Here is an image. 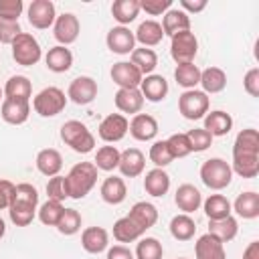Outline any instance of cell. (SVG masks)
Here are the masks:
<instances>
[{
    "label": "cell",
    "instance_id": "obj_32",
    "mask_svg": "<svg viewBox=\"0 0 259 259\" xmlns=\"http://www.w3.org/2000/svg\"><path fill=\"white\" fill-rule=\"evenodd\" d=\"M202 208H204V214L208 221H221V219L231 217V212H233L231 200L225 194H210L202 202Z\"/></svg>",
    "mask_w": 259,
    "mask_h": 259
},
{
    "label": "cell",
    "instance_id": "obj_52",
    "mask_svg": "<svg viewBox=\"0 0 259 259\" xmlns=\"http://www.w3.org/2000/svg\"><path fill=\"white\" fill-rule=\"evenodd\" d=\"M172 8V0H140V10L150 16H164Z\"/></svg>",
    "mask_w": 259,
    "mask_h": 259
},
{
    "label": "cell",
    "instance_id": "obj_37",
    "mask_svg": "<svg viewBox=\"0 0 259 259\" xmlns=\"http://www.w3.org/2000/svg\"><path fill=\"white\" fill-rule=\"evenodd\" d=\"M194 233H196V223H194V219L190 214L180 212V214L172 217V221H170V235L176 241H190L194 237Z\"/></svg>",
    "mask_w": 259,
    "mask_h": 259
},
{
    "label": "cell",
    "instance_id": "obj_54",
    "mask_svg": "<svg viewBox=\"0 0 259 259\" xmlns=\"http://www.w3.org/2000/svg\"><path fill=\"white\" fill-rule=\"evenodd\" d=\"M243 87L251 97H259V69L253 67L243 77Z\"/></svg>",
    "mask_w": 259,
    "mask_h": 259
},
{
    "label": "cell",
    "instance_id": "obj_56",
    "mask_svg": "<svg viewBox=\"0 0 259 259\" xmlns=\"http://www.w3.org/2000/svg\"><path fill=\"white\" fill-rule=\"evenodd\" d=\"M105 259H136V257H134V251L127 249L125 245H113V247H107Z\"/></svg>",
    "mask_w": 259,
    "mask_h": 259
},
{
    "label": "cell",
    "instance_id": "obj_16",
    "mask_svg": "<svg viewBox=\"0 0 259 259\" xmlns=\"http://www.w3.org/2000/svg\"><path fill=\"white\" fill-rule=\"evenodd\" d=\"M117 168H119L121 176H125V178H136V176H140V174L144 172V168H146V156H144V152L138 150V148H127V150H123L121 156H119Z\"/></svg>",
    "mask_w": 259,
    "mask_h": 259
},
{
    "label": "cell",
    "instance_id": "obj_21",
    "mask_svg": "<svg viewBox=\"0 0 259 259\" xmlns=\"http://www.w3.org/2000/svg\"><path fill=\"white\" fill-rule=\"evenodd\" d=\"M36 170L42 174V176H49V178H53V176H57L59 172H61V168H63V156H61V152L59 150H55V148H45V150H40L38 154H36Z\"/></svg>",
    "mask_w": 259,
    "mask_h": 259
},
{
    "label": "cell",
    "instance_id": "obj_20",
    "mask_svg": "<svg viewBox=\"0 0 259 259\" xmlns=\"http://www.w3.org/2000/svg\"><path fill=\"white\" fill-rule=\"evenodd\" d=\"M194 255L196 259H227L225 253V243H221L217 237H212L210 233L202 235L196 239L194 243Z\"/></svg>",
    "mask_w": 259,
    "mask_h": 259
},
{
    "label": "cell",
    "instance_id": "obj_2",
    "mask_svg": "<svg viewBox=\"0 0 259 259\" xmlns=\"http://www.w3.org/2000/svg\"><path fill=\"white\" fill-rule=\"evenodd\" d=\"M61 140L77 154H89L95 148V136L79 119H69L61 125Z\"/></svg>",
    "mask_w": 259,
    "mask_h": 259
},
{
    "label": "cell",
    "instance_id": "obj_10",
    "mask_svg": "<svg viewBox=\"0 0 259 259\" xmlns=\"http://www.w3.org/2000/svg\"><path fill=\"white\" fill-rule=\"evenodd\" d=\"M127 130H130V121L121 113H109V115H105L101 119L99 127H97L99 138L105 144H115V142L123 140L125 134H127Z\"/></svg>",
    "mask_w": 259,
    "mask_h": 259
},
{
    "label": "cell",
    "instance_id": "obj_23",
    "mask_svg": "<svg viewBox=\"0 0 259 259\" xmlns=\"http://www.w3.org/2000/svg\"><path fill=\"white\" fill-rule=\"evenodd\" d=\"M144 190L150 196H154V198L164 196L170 190V176H168V172L164 168H152L150 172H146Z\"/></svg>",
    "mask_w": 259,
    "mask_h": 259
},
{
    "label": "cell",
    "instance_id": "obj_25",
    "mask_svg": "<svg viewBox=\"0 0 259 259\" xmlns=\"http://www.w3.org/2000/svg\"><path fill=\"white\" fill-rule=\"evenodd\" d=\"M113 101H115V107L121 111V115L123 113L136 115L144 107V97H142L140 89H117Z\"/></svg>",
    "mask_w": 259,
    "mask_h": 259
},
{
    "label": "cell",
    "instance_id": "obj_29",
    "mask_svg": "<svg viewBox=\"0 0 259 259\" xmlns=\"http://www.w3.org/2000/svg\"><path fill=\"white\" fill-rule=\"evenodd\" d=\"M162 30L164 34H168L170 38L178 32H184V30H190V16L180 10V8H170L164 18H162Z\"/></svg>",
    "mask_w": 259,
    "mask_h": 259
},
{
    "label": "cell",
    "instance_id": "obj_34",
    "mask_svg": "<svg viewBox=\"0 0 259 259\" xmlns=\"http://www.w3.org/2000/svg\"><path fill=\"white\" fill-rule=\"evenodd\" d=\"M202 91L208 93H221L227 87V73L221 67H208L204 71H200V83Z\"/></svg>",
    "mask_w": 259,
    "mask_h": 259
},
{
    "label": "cell",
    "instance_id": "obj_5",
    "mask_svg": "<svg viewBox=\"0 0 259 259\" xmlns=\"http://www.w3.org/2000/svg\"><path fill=\"white\" fill-rule=\"evenodd\" d=\"M10 47H12V59L16 61V65H22V67H32L42 57V49L30 32H20Z\"/></svg>",
    "mask_w": 259,
    "mask_h": 259
},
{
    "label": "cell",
    "instance_id": "obj_9",
    "mask_svg": "<svg viewBox=\"0 0 259 259\" xmlns=\"http://www.w3.org/2000/svg\"><path fill=\"white\" fill-rule=\"evenodd\" d=\"M79 30H81V24H79V18L73 14V12H63L55 18V24H53V34L57 38V42L61 47H69L77 40L79 36Z\"/></svg>",
    "mask_w": 259,
    "mask_h": 259
},
{
    "label": "cell",
    "instance_id": "obj_7",
    "mask_svg": "<svg viewBox=\"0 0 259 259\" xmlns=\"http://www.w3.org/2000/svg\"><path fill=\"white\" fill-rule=\"evenodd\" d=\"M198 53V38L194 32L184 30L172 36L170 40V57L176 61V65L194 63V57Z\"/></svg>",
    "mask_w": 259,
    "mask_h": 259
},
{
    "label": "cell",
    "instance_id": "obj_15",
    "mask_svg": "<svg viewBox=\"0 0 259 259\" xmlns=\"http://www.w3.org/2000/svg\"><path fill=\"white\" fill-rule=\"evenodd\" d=\"M0 115L10 125H22L30 115V101L24 99H4L0 105Z\"/></svg>",
    "mask_w": 259,
    "mask_h": 259
},
{
    "label": "cell",
    "instance_id": "obj_42",
    "mask_svg": "<svg viewBox=\"0 0 259 259\" xmlns=\"http://www.w3.org/2000/svg\"><path fill=\"white\" fill-rule=\"evenodd\" d=\"M174 79L180 87L188 89H196V85L200 83V69L194 63H184V65H176L174 69Z\"/></svg>",
    "mask_w": 259,
    "mask_h": 259
},
{
    "label": "cell",
    "instance_id": "obj_39",
    "mask_svg": "<svg viewBox=\"0 0 259 259\" xmlns=\"http://www.w3.org/2000/svg\"><path fill=\"white\" fill-rule=\"evenodd\" d=\"M111 14L119 22V26H125L134 22L140 14V0H115L111 4Z\"/></svg>",
    "mask_w": 259,
    "mask_h": 259
},
{
    "label": "cell",
    "instance_id": "obj_36",
    "mask_svg": "<svg viewBox=\"0 0 259 259\" xmlns=\"http://www.w3.org/2000/svg\"><path fill=\"white\" fill-rule=\"evenodd\" d=\"M142 235H144V231L127 214L113 223V239L117 243H134V241L142 239Z\"/></svg>",
    "mask_w": 259,
    "mask_h": 259
},
{
    "label": "cell",
    "instance_id": "obj_22",
    "mask_svg": "<svg viewBox=\"0 0 259 259\" xmlns=\"http://www.w3.org/2000/svg\"><path fill=\"white\" fill-rule=\"evenodd\" d=\"M144 233L148 229H152L156 223H158V208L152 204V202H146V200H140L136 202L132 208H130V214H127Z\"/></svg>",
    "mask_w": 259,
    "mask_h": 259
},
{
    "label": "cell",
    "instance_id": "obj_28",
    "mask_svg": "<svg viewBox=\"0 0 259 259\" xmlns=\"http://www.w3.org/2000/svg\"><path fill=\"white\" fill-rule=\"evenodd\" d=\"M231 206H233V210H235L241 219L253 221V219L259 217V194L253 192V190L241 192V194L235 198V202H233Z\"/></svg>",
    "mask_w": 259,
    "mask_h": 259
},
{
    "label": "cell",
    "instance_id": "obj_49",
    "mask_svg": "<svg viewBox=\"0 0 259 259\" xmlns=\"http://www.w3.org/2000/svg\"><path fill=\"white\" fill-rule=\"evenodd\" d=\"M47 196H49V200H57V202H63L65 198H69V188H67L65 176L57 174V176L49 178V182H47Z\"/></svg>",
    "mask_w": 259,
    "mask_h": 259
},
{
    "label": "cell",
    "instance_id": "obj_50",
    "mask_svg": "<svg viewBox=\"0 0 259 259\" xmlns=\"http://www.w3.org/2000/svg\"><path fill=\"white\" fill-rule=\"evenodd\" d=\"M186 136H188V142H190L192 152H204V150H208L210 144H212V136H210L204 127H194V130H190Z\"/></svg>",
    "mask_w": 259,
    "mask_h": 259
},
{
    "label": "cell",
    "instance_id": "obj_38",
    "mask_svg": "<svg viewBox=\"0 0 259 259\" xmlns=\"http://www.w3.org/2000/svg\"><path fill=\"white\" fill-rule=\"evenodd\" d=\"M208 233L217 237L221 243H229L237 237L239 233V223L235 217H227L221 221H208Z\"/></svg>",
    "mask_w": 259,
    "mask_h": 259
},
{
    "label": "cell",
    "instance_id": "obj_60",
    "mask_svg": "<svg viewBox=\"0 0 259 259\" xmlns=\"http://www.w3.org/2000/svg\"><path fill=\"white\" fill-rule=\"evenodd\" d=\"M0 101H4V89L0 87Z\"/></svg>",
    "mask_w": 259,
    "mask_h": 259
},
{
    "label": "cell",
    "instance_id": "obj_33",
    "mask_svg": "<svg viewBox=\"0 0 259 259\" xmlns=\"http://www.w3.org/2000/svg\"><path fill=\"white\" fill-rule=\"evenodd\" d=\"M130 63L146 77V75H152L154 69L158 67V55L154 49H146V47H140V49H134L132 55H130Z\"/></svg>",
    "mask_w": 259,
    "mask_h": 259
},
{
    "label": "cell",
    "instance_id": "obj_30",
    "mask_svg": "<svg viewBox=\"0 0 259 259\" xmlns=\"http://www.w3.org/2000/svg\"><path fill=\"white\" fill-rule=\"evenodd\" d=\"M2 89H4V99H24V101H30V97H32V83L24 75H12Z\"/></svg>",
    "mask_w": 259,
    "mask_h": 259
},
{
    "label": "cell",
    "instance_id": "obj_13",
    "mask_svg": "<svg viewBox=\"0 0 259 259\" xmlns=\"http://www.w3.org/2000/svg\"><path fill=\"white\" fill-rule=\"evenodd\" d=\"M105 45L115 55H132L136 49V36L127 26H113L105 36Z\"/></svg>",
    "mask_w": 259,
    "mask_h": 259
},
{
    "label": "cell",
    "instance_id": "obj_45",
    "mask_svg": "<svg viewBox=\"0 0 259 259\" xmlns=\"http://www.w3.org/2000/svg\"><path fill=\"white\" fill-rule=\"evenodd\" d=\"M164 255V247L156 237H144L140 239L134 257L136 259H162Z\"/></svg>",
    "mask_w": 259,
    "mask_h": 259
},
{
    "label": "cell",
    "instance_id": "obj_17",
    "mask_svg": "<svg viewBox=\"0 0 259 259\" xmlns=\"http://www.w3.org/2000/svg\"><path fill=\"white\" fill-rule=\"evenodd\" d=\"M174 202H176V206H178V210H182L184 214H190V212H194V210H198L200 208V204H202V194H200V190L194 186V184H180L178 188H176V192H174Z\"/></svg>",
    "mask_w": 259,
    "mask_h": 259
},
{
    "label": "cell",
    "instance_id": "obj_8",
    "mask_svg": "<svg viewBox=\"0 0 259 259\" xmlns=\"http://www.w3.org/2000/svg\"><path fill=\"white\" fill-rule=\"evenodd\" d=\"M97 81L89 75H79L69 83L67 99H71L75 105H89L97 97Z\"/></svg>",
    "mask_w": 259,
    "mask_h": 259
},
{
    "label": "cell",
    "instance_id": "obj_46",
    "mask_svg": "<svg viewBox=\"0 0 259 259\" xmlns=\"http://www.w3.org/2000/svg\"><path fill=\"white\" fill-rule=\"evenodd\" d=\"M81 225H83V219H81L79 210L77 208H65V212H63V217H61V221L57 225V231L61 235L71 237V235L81 231Z\"/></svg>",
    "mask_w": 259,
    "mask_h": 259
},
{
    "label": "cell",
    "instance_id": "obj_11",
    "mask_svg": "<svg viewBox=\"0 0 259 259\" xmlns=\"http://www.w3.org/2000/svg\"><path fill=\"white\" fill-rule=\"evenodd\" d=\"M26 16H28V22H30L32 28L45 30V28L55 24L57 10H55V4L51 0H32L28 4Z\"/></svg>",
    "mask_w": 259,
    "mask_h": 259
},
{
    "label": "cell",
    "instance_id": "obj_31",
    "mask_svg": "<svg viewBox=\"0 0 259 259\" xmlns=\"http://www.w3.org/2000/svg\"><path fill=\"white\" fill-rule=\"evenodd\" d=\"M204 130L214 138V136H227L233 130V117L223 111V109H214L208 111L204 115Z\"/></svg>",
    "mask_w": 259,
    "mask_h": 259
},
{
    "label": "cell",
    "instance_id": "obj_27",
    "mask_svg": "<svg viewBox=\"0 0 259 259\" xmlns=\"http://www.w3.org/2000/svg\"><path fill=\"white\" fill-rule=\"evenodd\" d=\"M45 63H47V69L53 73H67L73 67V53L67 47L57 45L49 49V53L45 55Z\"/></svg>",
    "mask_w": 259,
    "mask_h": 259
},
{
    "label": "cell",
    "instance_id": "obj_44",
    "mask_svg": "<svg viewBox=\"0 0 259 259\" xmlns=\"http://www.w3.org/2000/svg\"><path fill=\"white\" fill-rule=\"evenodd\" d=\"M38 212V221L47 227H57L63 212H65V206L63 202H57V200H47L40 204V208L36 210Z\"/></svg>",
    "mask_w": 259,
    "mask_h": 259
},
{
    "label": "cell",
    "instance_id": "obj_19",
    "mask_svg": "<svg viewBox=\"0 0 259 259\" xmlns=\"http://www.w3.org/2000/svg\"><path fill=\"white\" fill-rule=\"evenodd\" d=\"M81 247L91 253V255H97V253H103L107 251L109 247V235L103 227H87L83 233H81Z\"/></svg>",
    "mask_w": 259,
    "mask_h": 259
},
{
    "label": "cell",
    "instance_id": "obj_48",
    "mask_svg": "<svg viewBox=\"0 0 259 259\" xmlns=\"http://www.w3.org/2000/svg\"><path fill=\"white\" fill-rule=\"evenodd\" d=\"M168 148H170V154L172 158H186L188 154H192V148H190V142H188V136L186 134H172L168 140H166Z\"/></svg>",
    "mask_w": 259,
    "mask_h": 259
},
{
    "label": "cell",
    "instance_id": "obj_12",
    "mask_svg": "<svg viewBox=\"0 0 259 259\" xmlns=\"http://www.w3.org/2000/svg\"><path fill=\"white\" fill-rule=\"evenodd\" d=\"M109 75H111V81H113L119 89H140V83H142V79H144V75H142L130 61L113 63Z\"/></svg>",
    "mask_w": 259,
    "mask_h": 259
},
{
    "label": "cell",
    "instance_id": "obj_35",
    "mask_svg": "<svg viewBox=\"0 0 259 259\" xmlns=\"http://www.w3.org/2000/svg\"><path fill=\"white\" fill-rule=\"evenodd\" d=\"M231 170L241 178H255L259 174V154H233Z\"/></svg>",
    "mask_w": 259,
    "mask_h": 259
},
{
    "label": "cell",
    "instance_id": "obj_55",
    "mask_svg": "<svg viewBox=\"0 0 259 259\" xmlns=\"http://www.w3.org/2000/svg\"><path fill=\"white\" fill-rule=\"evenodd\" d=\"M12 196H14V184L6 178L0 180V210L8 208L10 202H12Z\"/></svg>",
    "mask_w": 259,
    "mask_h": 259
},
{
    "label": "cell",
    "instance_id": "obj_4",
    "mask_svg": "<svg viewBox=\"0 0 259 259\" xmlns=\"http://www.w3.org/2000/svg\"><path fill=\"white\" fill-rule=\"evenodd\" d=\"M67 105V95L59 87H45L32 99V107L40 117H55Z\"/></svg>",
    "mask_w": 259,
    "mask_h": 259
},
{
    "label": "cell",
    "instance_id": "obj_51",
    "mask_svg": "<svg viewBox=\"0 0 259 259\" xmlns=\"http://www.w3.org/2000/svg\"><path fill=\"white\" fill-rule=\"evenodd\" d=\"M22 10H24L22 0H0V20L18 22Z\"/></svg>",
    "mask_w": 259,
    "mask_h": 259
},
{
    "label": "cell",
    "instance_id": "obj_43",
    "mask_svg": "<svg viewBox=\"0 0 259 259\" xmlns=\"http://www.w3.org/2000/svg\"><path fill=\"white\" fill-rule=\"evenodd\" d=\"M119 156H121V152H119L115 146L107 144V146H101V148L97 150L93 164H95V168H97V170L111 172V170H115V168H117V164H119Z\"/></svg>",
    "mask_w": 259,
    "mask_h": 259
},
{
    "label": "cell",
    "instance_id": "obj_3",
    "mask_svg": "<svg viewBox=\"0 0 259 259\" xmlns=\"http://www.w3.org/2000/svg\"><path fill=\"white\" fill-rule=\"evenodd\" d=\"M200 180L210 190H223L233 180L231 164L223 158H210L200 166Z\"/></svg>",
    "mask_w": 259,
    "mask_h": 259
},
{
    "label": "cell",
    "instance_id": "obj_41",
    "mask_svg": "<svg viewBox=\"0 0 259 259\" xmlns=\"http://www.w3.org/2000/svg\"><path fill=\"white\" fill-rule=\"evenodd\" d=\"M8 214H10V221H12L16 227H28V225L34 221L36 204L20 202V200H12L10 206H8Z\"/></svg>",
    "mask_w": 259,
    "mask_h": 259
},
{
    "label": "cell",
    "instance_id": "obj_1",
    "mask_svg": "<svg viewBox=\"0 0 259 259\" xmlns=\"http://www.w3.org/2000/svg\"><path fill=\"white\" fill-rule=\"evenodd\" d=\"M65 180H67V188H69V198L81 200L95 186V182H97V168H95L93 162H77L69 170Z\"/></svg>",
    "mask_w": 259,
    "mask_h": 259
},
{
    "label": "cell",
    "instance_id": "obj_26",
    "mask_svg": "<svg viewBox=\"0 0 259 259\" xmlns=\"http://www.w3.org/2000/svg\"><path fill=\"white\" fill-rule=\"evenodd\" d=\"M99 192H101L103 202H107V204H121V202L125 200V196H127L125 182H123V178H119V176H107V178L101 182Z\"/></svg>",
    "mask_w": 259,
    "mask_h": 259
},
{
    "label": "cell",
    "instance_id": "obj_40",
    "mask_svg": "<svg viewBox=\"0 0 259 259\" xmlns=\"http://www.w3.org/2000/svg\"><path fill=\"white\" fill-rule=\"evenodd\" d=\"M233 154H259V132L255 127L241 130L235 138Z\"/></svg>",
    "mask_w": 259,
    "mask_h": 259
},
{
    "label": "cell",
    "instance_id": "obj_58",
    "mask_svg": "<svg viewBox=\"0 0 259 259\" xmlns=\"http://www.w3.org/2000/svg\"><path fill=\"white\" fill-rule=\"evenodd\" d=\"M243 259H259V241H251V243L245 247Z\"/></svg>",
    "mask_w": 259,
    "mask_h": 259
},
{
    "label": "cell",
    "instance_id": "obj_14",
    "mask_svg": "<svg viewBox=\"0 0 259 259\" xmlns=\"http://www.w3.org/2000/svg\"><path fill=\"white\" fill-rule=\"evenodd\" d=\"M134 140L138 142H150L158 136V121L150 113H136L130 121V130Z\"/></svg>",
    "mask_w": 259,
    "mask_h": 259
},
{
    "label": "cell",
    "instance_id": "obj_59",
    "mask_svg": "<svg viewBox=\"0 0 259 259\" xmlns=\"http://www.w3.org/2000/svg\"><path fill=\"white\" fill-rule=\"evenodd\" d=\"M4 233H6V223H4V219L0 217V239L4 237Z\"/></svg>",
    "mask_w": 259,
    "mask_h": 259
},
{
    "label": "cell",
    "instance_id": "obj_61",
    "mask_svg": "<svg viewBox=\"0 0 259 259\" xmlns=\"http://www.w3.org/2000/svg\"><path fill=\"white\" fill-rule=\"evenodd\" d=\"M178 259H186V257H178Z\"/></svg>",
    "mask_w": 259,
    "mask_h": 259
},
{
    "label": "cell",
    "instance_id": "obj_53",
    "mask_svg": "<svg viewBox=\"0 0 259 259\" xmlns=\"http://www.w3.org/2000/svg\"><path fill=\"white\" fill-rule=\"evenodd\" d=\"M22 32L18 22H10V20H0V42L2 45H12V40Z\"/></svg>",
    "mask_w": 259,
    "mask_h": 259
},
{
    "label": "cell",
    "instance_id": "obj_24",
    "mask_svg": "<svg viewBox=\"0 0 259 259\" xmlns=\"http://www.w3.org/2000/svg\"><path fill=\"white\" fill-rule=\"evenodd\" d=\"M134 36H136V42H140L142 47L150 49V47H156V45L162 42L164 30H162V24L160 22H156V20H144L136 28Z\"/></svg>",
    "mask_w": 259,
    "mask_h": 259
},
{
    "label": "cell",
    "instance_id": "obj_18",
    "mask_svg": "<svg viewBox=\"0 0 259 259\" xmlns=\"http://www.w3.org/2000/svg\"><path fill=\"white\" fill-rule=\"evenodd\" d=\"M140 93L144 97V101H152L158 103L162 99H166L168 95V81L162 75H146L140 83Z\"/></svg>",
    "mask_w": 259,
    "mask_h": 259
},
{
    "label": "cell",
    "instance_id": "obj_47",
    "mask_svg": "<svg viewBox=\"0 0 259 259\" xmlns=\"http://www.w3.org/2000/svg\"><path fill=\"white\" fill-rule=\"evenodd\" d=\"M150 160L154 162L156 168H166L168 164H172V154H170V148L166 144V140H158L150 146Z\"/></svg>",
    "mask_w": 259,
    "mask_h": 259
},
{
    "label": "cell",
    "instance_id": "obj_6",
    "mask_svg": "<svg viewBox=\"0 0 259 259\" xmlns=\"http://www.w3.org/2000/svg\"><path fill=\"white\" fill-rule=\"evenodd\" d=\"M208 105H210L208 95L198 89H188L178 97V111L184 119H190V121L202 119L208 113Z\"/></svg>",
    "mask_w": 259,
    "mask_h": 259
},
{
    "label": "cell",
    "instance_id": "obj_57",
    "mask_svg": "<svg viewBox=\"0 0 259 259\" xmlns=\"http://www.w3.org/2000/svg\"><path fill=\"white\" fill-rule=\"evenodd\" d=\"M206 8V0H180V10H184L188 16L198 14Z\"/></svg>",
    "mask_w": 259,
    "mask_h": 259
}]
</instances>
